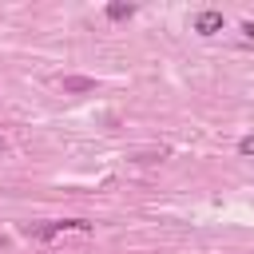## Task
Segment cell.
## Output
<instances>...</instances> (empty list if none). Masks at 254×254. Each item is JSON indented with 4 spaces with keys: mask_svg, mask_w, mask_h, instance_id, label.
<instances>
[{
    "mask_svg": "<svg viewBox=\"0 0 254 254\" xmlns=\"http://www.w3.org/2000/svg\"><path fill=\"white\" fill-rule=\"evenodd\" d=\"M36 238H60V234H91V222L87 218H60V222H44L32 230Z\"/></svg>",
    "mask_w": 254,
    "mask_h": 254,
    "instance_id": "1",
    "label": "cell"
},
{
    "mask_svg": "<svg viewBox=\"0 0 254 254\" xmlns=\"http://www.w3.org/2000/svg\"><path fill=\"white\" fill-rule=\"evenodd\" d=\"M222 24H226L222 12H214V8H206V12L194 16V32H198V36H214V32H222Z\"/></svg>",
    "mask_w": 254,
    "mask_h": 254,
    "instance_id": "2",
    "label": "cell"
},
{
    "mask_svg": "<svg viewBox=\"0 0 254 254\" xmlns=\"http://www.w3.org/2000/svg\"><path fill=\"white\" fill-rule=\"evenodd\" d=\"M60 87L71 91V95H79V91H95V79H87V75H64Z\"/></svg>",
    "mask_w": 254,
    "mask_h": 254,
    "instance_id": "3",
    "label": "cell"
},
{
    "mask_svg": "<svg viewBox=\"0 0 254 254\" xmlns=\"http://www.w3.org/2000/svg\"><path fill=\"white\" fill-rule=\"evenodd\" d=\"M103 12H107V20H131V16H135V4H127V0H111Z\"/></svg>",
    "mask_w": 254,
    "mask_h": 254,
    "instance_id": "4",
    "label": "cell"
},
{
    "mask_svg": "<svg viewBox=\"0 0 254 254\" xmlns=\"http://www.w3.org/2000/svg\"><path fill=\"white\" fill-rule=\"evenodd\" d=\"M238 155H246V159H254V135H246V139H238Z\"/></svg>",
    "mask_w": 254,
    "mask_h": 254,
    "instance_id": "5",
    "label": "cell"
},
{
    "mask_svg": "<svg viewBox=\"0 0 254 254\" xmlns=\"http://www.w3.org/2000/svg\"><path fill=\"white\" fill-rule=\"evenodd\" d=\"M242 36H246V40H254V24H250V20L242 24Z\"/></svg>",
    "mask_w": 254,
    "mask_h": 254,
    "instance_id": "6",
    "label": "cell"
},
{
    "mask_svg": "<svg viewBox=\"0 0 254 254\" xmlns=\"http://www.w3.org/2000/svg\"><path fill=\"white\" fill-rule=\"evenodd\" d=\"M0 246H8V238H4V234H0Z\"/></svg>",
    "mask_w": 254,
    "mask_h": 254,
    "instance_id": "7",
    "label": "cell"
},
{
    "mask_svg": "<svg viewBox=\"0 0 254 254\" xmlns=\"http://www.w3.org/2000/svg\"><path fill=\"white\" fill-rule=\"evenodd\" d=\"M0 151H4V139H0Z\"/></svg>",
    "mask_w": 254,
    "mask_h": 254,
    "instance_id": "8",
    "label": "cell"
}]
</instances>
